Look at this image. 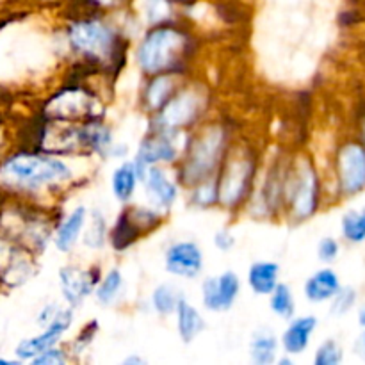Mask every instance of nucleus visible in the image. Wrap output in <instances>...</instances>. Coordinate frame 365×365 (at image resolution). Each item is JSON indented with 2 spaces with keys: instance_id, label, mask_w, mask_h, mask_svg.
Instances as JSON below:
<instances>
[{
  "instance_id": "obj_23",
  "label": "nucleus",
  "mask_w": 365,
  "mask_h": 365,
  "mask_svg": "<svg viewBox=\"0 0 365 365\" xmlns=\"http://www.w3.org/2000/svg\"><path fill=\"white\" fill-rule=\"evenodd\" d=\"M148 86L145 89V103L146 109L159 113L168 100L177 93V84L173 81V73H163V75H153Z\"/></svg>"
},
{
  "instance_id": "obj_22",
  "label": "nucleus",
  "mask_w": 365,
  "mask_h": 365,
  "mask_svg": "<svg viewBox=\"0 0 365 365\" xmlns=\"http://www.w3.org/2000/svg\"><path fill=\"white\" fill-rule=\"evenodd\" d=\"M177 331L178 337L184 344H191L192 341L200 337L203 330H205V319L202 317V314L187 302V299L182 298L178 303L177 310Z\"/></svg>"
},
{
  "instance_id": "obj_13",
  "label": "nucleus",
  "mask_w": 365,
  "mask_h": 365,
  "mask_svg": "<svg viewBox=\"0 0 365 365\" xmlns=\"http://www.w3.org/2000/svg\"><path fill=\"white\" fill-rule=\"evenodd\" d=\"M241 292V280L234 271H225L220 277L203 280L202 302L210 312H227L237 302Z\"/></svg>"
},
{
  "instance_id": "obj_29",
  "label": "nucleus",
  "mask_w": 365,
  "mask_h": 365,
  "mask_svg": "<svg viewBox=\"0 0 365 365\" xmlns=\"http://www.w3.org/2000/svg\"><path fill=\"white\" fill-rule=\"evenodd\" d=\"M342 234L349 242L365 241V209L349 210L342 217Z\"/></svg>"
},
{
  "instance_id": "obj_39",
  "label": "nucleus",
  "mask_w": 365,
  "mask_h": 365,
  "mask_svg": "<svg viewBox=\"0 0 365 365\" xmlns=\"http://www.w3.org/2000/svg\"><path fill=\"white\" fill-rule=\"evenodd\" d=\"M355 353L360 356V359L365 360V331L356 339L355 342Z\"/></svg>"
},
{
  "instance_id": "obj_38",
  "label": "nucleus",
  "mask_w": 365,
  "mask_h": 365,
  "mask_svg": "<svg viewBox=\"0 0 365 365\" xmlns=\"http://www.w3.org/2000/svg\"><path fill=\"white\" fill-rule=\"evenodd\" d=\"M214 245H216V248L220 250V252H230L235 246L234 234H232L230 230H225V228L223 230L216 232V235H214Z\"/></svg>"
},
{
  "instance_id": "obj_16",
  "label": "nucleus",
  "mask_w": 365,
  "mask_h": 365,
  "mask_svg": "<svg viewBox=\"0 0 365 365\" xmlns=\"http://www.w3.org/2000/svg\"><path fill=\"white\" fill-rule=\"evenodd\" d=\"M32 274L27 250L9 237H0V280L11 287L25 284Z\"/></svg>"
},
{
  "instance_id": "obj_33",
  "label": "nucleus",
  "mask_w": 365,
  "mask_h": 365,
  "mask_svg": "<svg viewBox=\"0 0 365 365\" xmlns=\"http://www.w3.org/2000/svg\"><path fill=\"white\" fill-rule=\"evenodd\" d=\"M342 362V348L335 341H327L319 346L314 364L316 365H339Z\"/></svg>"
},
{
  "instance_id": "obj_17",
  "label": "nucleus",
  "mask_w": 365,
  "mask_h": 365,
  "mask_svg": "<svg viewBox=\"0 0 365 365\" xmlns=\"http://www.w3.org/2000/svg\"><path fill=\"white\" fill-rule=\"evenodd\" d=\"M143 184L146 187V195H148L152 207L157 210H170L171 205L175 203L178 196V185L168 177L166 170L153 164L148 166L145 177H143Z\"/></svg>"
},
{
  "instance_id": "obj_37",
  "label": "nucleus",
  "mask_w": 365,
  "mask_h": 365,
  "mask_svg": "<svg viewBox=\"0 0 365 365\" xmlns=\"http://www.w3.org/2000/svg\"><path fill=\"white\" fill-rule=\"evenodd\" d=\"M170 14V4L168 0H152L148 6V18L153 25L164 24Z\"/></svg>"
},
{
  "instance_id": "obj_40",
  "label": "nucleus",
  "mask_w": 365,
  "mask_h": 365,
  "mask_svg": "<svg viewBox=\"0 0 365 365\" xmlns=\"http://www.w3.org/2000/svg\"><path fill=\"white\" fill-rule=\"evenodd\" d=\"M123 364H145V360L139 359V356H130V359H125Z\"/></svg>"
},
{
  "instance_id": "obj_14",
  "label": "nucleus",
  "mask_w": 365,
  "mask_h": 365,
  "mask_svg": "<svg viewBox=\"0 0 365 365\" xmlns=\"http://www.w3.org/2000/svg\"><path fill=\"white\" fill-rule=\"evenodd\" d=\"M164 267L170 274L178 278L200 277L203 269V253L196 242L178 241L173 242L164 253Z\"/></svg>"
},
{
  "instance_id": "obj_42",
  "label": "nucleus",
  "mask_w": 365,
  "mask_h": 365,
  "mask_svg": "<svg viewBox=\"0 0 365 365\" xmlns=\"http://www.w3.org/2000/svg\"><path fill=\"white\" fill-rule=\"evenodd\" d=\"M364 141H365V121H364ZM365 146V145H364Z\"/></svg>"
},
{
  "instance_id": "obj_36",
  "label": "nucleus",
  "mask_w": 365,
  "mask_h": 365,
  "mask_svg": "<svg viewBox=\"0 0 365 365\" xmlns=\"http://www.w3.org/2000/svg\"><path fill=\"white\" fill-rule=\"evenodd\" d=\"M96 330H98V321H91V323H89L88 327H86L84 330L78 334V337L75 339L73 344H71V349H73V353L84 351V349L88 348L89 342L93 341V337H95Z\"/></svg>"
},
{
  "instance_id": "obj_24",
  "label": "nucleus",
  "mask_w": 365,
  "mask_h": 365,
  "mask_svg": "<svg viewBox=\"0 0 365 365\" xmlns=\"http://www.w3.org/2000/svg\"><path fill=\"white\" fill-rule=\"evenodd\" d=\"M278 341L269 328H262L253 334L250 342V356L257 365H269L277 360Z\"/></svg>"
},
{
  "instance_id": "obj_8",
  "label": "nucleus",
  "mask_w": 365,
  "mask_h": 365,
  "mask_svg": "<svg viewBox=\"0 0 365 365\" xmlns=\"http://www.w3.org/2000/svg\"><path fill=\"white\" fill-rule=\"evenodd\" d=\"M291 203V214L296 221H305L317 212L319 207V178L312 164H303L294 177L291 187L284 189Z\"/></svg>"
},
{
  "instance_id": "obj_20",
  "label": "nucleus",
  "mask_w": 365,
  "mask_h": 365,
  "mask_svg": "<svg viewBox=\"0 0 365 365\" xmlns=\"http://www.w3.org/2000/svg\"><path fill=\"white\" fill-rule=\"evenodd\" d=\"M339 289H341V280H339L337 273L330 267H324V269L314 273L303 285L305 298L312 303L330 302L337 294Z\"/></svg>"
},
{
  "instance_id": "obj_27",
  "label": "nucleus",
  "mask_w": 365,
  "mask_h": 365,
  "mask_svg": "<svg viewBox=\"0 0 365 365\" xmlns=\"http://www.w3.org/2000/svg\"><path fill=\"white\" fill-rule=\"evenodd\" d=\"M182 294L178 289L171 284L157 285L155 291L152 294V305L153 310L160 316H171L177 310L178 303H180Z\"/></svg>"
},
{
  "instance_id": "obj_15",
  "label": "nucleus",
  "mask_w": 365,
  "mask_h": 365,
  "mask_svg": "<svg viewBox=\"0 0 365 365\" xmlns=\"http://www.w3.org/2000/svg\"><path fill=\"white\" fill-rule=\"evenodd\" d=\"M100 282V271L95 267L64 266L59 271V285L64 299L70 307H78L84 303L89 294H93L96 284Z\"/></svg>"
},
{
  "instance_id": "obj_32",
  "label": "nucleus",
  "mask_w": 365,
  "mask_h": 365,
  "mask_svg": "<svg viewBox=\"0 0 365 365\" xmlns=\"http://www.w3.org/2000/svg\"><path fill=\"white\" fill-rule=\"evenodd\" d=\"M331 302V314L334 316H344L353 309L356 302V291L351 287H341L337 294L330 299Z\"/></svg>"
},
{
  "instance_id": "obj_21",
  "label": "nucleus",
  "mask_w": 365,
  "mask_h": 365,
  "mask_svg": "<svg viewBox=\"0 0 365 365\" xmlns=\"http://www.w3.org/2000/svg\"><path fill=\"white\" fill-rule=\"evenodd\" d=\"M280 284V264L273 260H259L248 269V285L257 296H269Z\"/></svg>"
},
{
  "instance_id": "obj_2",
  "label": "nucleus",
  "mask_w": 365,
  "mask_h": 365,
  "mask_svg": "<svg viewBox=\"0 0 365 365\" xmlns=\"http://www.w3.org/2000/svg\"><path fill=\"white\" fill-rule=\"evenodd\" d=\"M191 38L171 24L153 25L138 48V63L148 75L180 73L191 56Z\"/></svg>"
},
{
  "instance_id": "obj_18",
  "label": "nucleus",
  "mask_w": 365,
  "mask_h": 365,
  "mask_svg": "<svg viewBox=\"0 0 365 365\" xmlns=\"http://www.w3.org/2000/svg\"><path fill=\"white\" fill-rule=\"evenodd\" d=\"M317 319L314 316L296 317L282 335V348L287 355H302L310 344V337L316 331Z\"/></svg>"
},
{
  "instance_id": "obj_12",
  "label": "nucleus",
  "mask_w": 365,
  "mask_h": 365,
  "mask_svg": "<svg viewBox=\"0 0 365 365\" xmlns=\"http://www.w3.org/2000/svg\"><path fill=\"white\" fill-rule=\"evenodd\" d=\"M175 132H164V130H155L153 135L143 139L141 146H139L138 157L134 160L135 171H138L139 182L145 177L148 166H153V164L166 163L171 164L178 159V148L173 143Z\"/></svg>"
},
{
  "instance_id": "obj_10",
  "label": "nucleus",
  "mask_w": 365,
  "mask_h": 365,
  "mask_svg": "<svg viewBox=\"0 0 365 365\" xmlns=\"http://www.w3.org/2000/svg\"><path fill=\"white\" fill-rule=\"evenodd\" d=\"M337 178L341 191L353 196L365 189V146L360 143H346L337 155Z\"/></svg>"
},
{
  "instance_id": "obj_30",
  "label": "nucleus",
  "mask_w": 365,
  "mask_h": 365,
  "mask_svg": "<svg viewBox=\"0 0 365 365\" xmlns=\"http://www.w3.org/2000/svg\"><path fill=\"white\" fill-rule=\"evenodd\" d=\"M107 237H109V232H107V223L103 220V216L100 212L93 214V220L89 223L88 232H86V237H84V245L88 248H102L106 245Z\"/></svg>"
},
{
  "instance_id": "obj_7",
  "label": "nucleus",
  "mask_w": 365,
  "mask_h": 365,
  "mask_svg": "<svg viewBox=\"0 0 365 365\" xmlns=\"http://www.w3.org/2000/svg\"><path fill=\"white\" fill-rule=\"evenodd\" d=\"M98 109V102L93 93L82 88H66L52 96L45 114L53 121L75 123L78 120H96Z\"/></svg>"
},
{
  "instance_id": "obj_9",
  "label": "nucleus",
  "mask_w": 365,
  "mask_h": 365,
  "mask_svg": "<svg viewBox=\"0 0 365 365\" xmlns=\"http://www.w3.org/2000/svg\"><path fill=\"white\" fill-rule=\"evenodd\" d=\"M203 107H205L203 96L196 91L175 93L166 106L159 110L155 130L177 132L178 128L192 125L203 113Z\"/></svg>"
},
{
  "instance_id": "obj_3",
  "label": "nucleus",
  "mask_w": 365,
  "mask_h": 365,
  "mask_svg": "<svg viewBox=\"0 0 365 365\" xmlns=\"http://www.w3.org/2000/svg\"><path fill=\"white\" fill-rule=\"evenodd\" d=\"M71 48L93 63L118 66L123 61V46L116 32L100 20H81L68 31Z\"/></svg>"
},
{
  "instance_id": "obj_26",
  "label": "nucleus",
  "mask_w": 365,
  "mask_h": 365,
  "mask_svg": "<svg viewBox=\"0 0 365 365\" xmlns=\"http://www.w3.org/2000/svg\"><path fill=\"white\" fill-rule=\"evenodd\" d=\"M123 284L125 280L121 271L110 269L106 277L100 278V282L96 284L93 294H95L96 302H98L100 305H106V307L113 305V303L118 299V296H120L121 289H123Z\"/></svg>"
},
{
  "instance_id": "obj_19",
  "label": "nucleus",
  "mask_w": 365,
  "mask_h": 365,
  "mask_svg": "<svg viewBox=\"0 0 365 365\" xmlns=\"http://www.w3.org/2000/svg\"><path fill=\"white\" fill-rule=\"evenodd\" d=\"M86 220H88V210L84 205H78L57 225L53 242H56V248L59 252H71V248L77 245L78 237H81V232L84 230Z\"/></svg>"
},
{
  "instance_id": "obj_35",
  "label": "nucleus",
  "mask_w": 365,
  "mask_h": 365,
  "mask_svg": "<svg viewBox=\"0 0 365 365\" xmlns=\"http://www.w3.org/2000/svg\"><path fill=\"white\" fill-rule=\"evenodd\" d=\"M32 365H63L68 362V356L64 355V351H61L59 348H48L46 351H43L41 355H38L36 359L31 360Z\"/></svg>"
},
{
  "instance_id": "obj_34",
  "label": "nucleus",
  "mask_w": 365,
  "mask_h": 365,
  "mask_svg": "<svg viewBox=\"0 0 365 365\" xmlns=\"http://www.w3.org/2000/svg\"><path fill=\"white\" fill-rule=\"evenodd\" d=\"M339 242L331 237H324L319 241V246H317V257H319L321 262L330 264L334 262L339 257Z\"/></svg>"
},
{
  "instance_id": "obj_6",
  "label": "nucleus",
  "mask_w": 365,
  "mask_h": 365,
  "mask_svg": "<svg viewBox=\"0 0 365 365\" xmlns=\"http://www.w3.org/2000/svg\"><path fill=\"white\" fill-rule=\"evenodd\" d=\"M160 223V216L157 209L148 207H127L118 216L113 230L109 234V241L116 252H125L134 242L141 239L146 232L155 228Z\"/></svg>"
},
{
  "instance_id": "obj_4",
  "label": "nucleus",
  "mask_w": 365,
  "mask_h": 365,
  "mask_svg": "<svg viewBox=\"0 0 365 365\" xmlns=\"http://www.w3.org/2000/svg\"><path fill=\"white\" fill-rule=\"evenodd\" d=\"M227 155V132L221 127L207 128L185 148V159L180 170V180L196 185L212 178Z\"/></svg>"
},
{
  "instance_id": "obj_1",
  "label": "nucleus",
  "mask_w": 365,
  "mask_h": 365,
  "mask_svg": "<svg viewBox=\"0 0 365 365\" xmlns=\"http://www.w3.org/2000/svg\"><path fill=\"white\" fill-rule=\"evenodd\" d=\"M64 160L46 152H18L0 164V185L16 192H38L70 180Z\"/></svg>"
},
{
  "instance_id": "obj_11",
  "label": "nucleus",
  "mask_w": 365,
  "mask_h": 365,
  "mask_svg": "<svg viewBox=\"0 0 365 365\" xmlns=\"http://www.w3.org/2000/svg\"><path fill=\"white\" fill-rule=\"evenodd\" d=\"M71 321H73V307L59 310V312L56 314V317L46 324L43 334L31 339H24V341L16 346V349H14L16 359L20 360V362H31L32 359L41 355L43 351H46L48 348H53V346L61 341L64 331L71 327Z\"/></svg>"
},
{
  "instance_id": "obj_41",
  "label": "nucleus",
  "mask_w": 365,
  "mask_h": 365,
  "mask_svg": "<svg viewBox=\"0 0 365 365\" xmlns=\"http://www.w3.org/2000/svg\"><path fill=\"white\" fill-rule=\"evenodd\" d=\"M359 323H360V327L365 328V305L360 309V312H359Z\"/></svg>"
},
{
  "instance_id": "obj_28",
  "label": "nucleus",
  "mask_w": 365,
  "mask_h": 365,
  "mask_svg": "<svg viewBox=\"0 0 365 365\" xmlns=\"http://www.w3.org/2000/svg\"><path fill=\"white\" fill-rule=\"evenodd\" d=\"M271 312L280 319H291L294 316L296 303L291 287L287 284H278L269 294Z\"/></svg>"
},
{
  "instance_id": "obj_5",
  "label": "nucleus",
  "mask_w": 365,
  "mask_h": 365,
  "mask_svg": "<svg viewBox=\"0 0 365 365\" xmlns=\"http://www.w3.org/2000/svg\"><path fill=\"white\" fill-rule=\"evenodd\" d=\"M221 175L217 178V202L227 209H235L242 200L248 198L255 177V160L252 155L241 152L232 153L223 159Z\"/></svg>"
},
{
  "instance_id": "obj_31",
  "label": "nucleus",
  "mask_w": 365,
  "mask_h": 365,
  "mask_svg": "<svg viewBox=\"0 0 365 365\" xmlns=\"http://www.w3.org/2000/svg\"><path fill=\"white\" fill-rule=\"evenodd\" d=\"M212 178H207V180L196 184L195 192H192V203L198 207H210L217 202V182H210Z\"/></svg>"
},
{
  "instance_id": "obj_25",
  "label": "nucleus",
  "mask_w": 365,
  "mask_h": 365,
  "mask_svg": "<svg viewBox=\"0 0 365 365\" xmlns=\"http://www.w3.org/2000/svg\"><path fill=\"white\" fill-rule=\"evenodd\" d=\"M138 171H135L134 163H123L113 171L110 177V189L116 200L120 202H128L132 198L138 185Z\"/></svg>"
}]
</instances>
